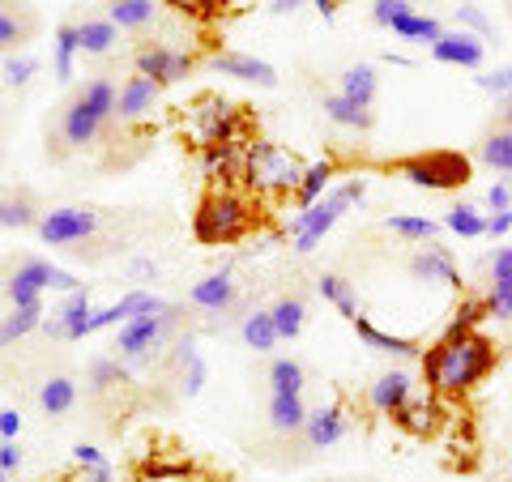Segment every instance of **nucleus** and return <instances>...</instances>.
<instances>
[{
    "mask_svg": "<svg viewBox=\"0 0 512 482\" xmlns=\"http://www.w3.org/2000/svg\"><path fill=\"white\" fill-rule=\"evenodd\" d=\"M491 367H495L491 337H483L478 329H457L453 325L423 355V380H427L431 393L461 397V393H470Z\"/></svg>",
    "mask_w": 512,
    "mask_h": 482,
    "instance_id": "nucleus-1",
    "label": "nucleus"
},
{
    "mask_svg": "<svg viewBox=\"0 0 512 482\" xmlns=\"http://www.w3.org/2000/svg\"><path fill=\"white\" fill-rule=\"evenodd\" d=\"M252 227H256V210L239 188H210L197 205V218H192V235L201 244H235Z\"/></svg>",
    "mask_w": 512,
    "mask_h": 482,
    "instance_id": "nucleus-2",
    "label": "nucleus"
},
{
    "mask_svg": "<svg viewBox=\"0 0 512 482\" xmlns=\"http://www.w3.org/2000/svg\"><path fill=\"white\" fill-rule=\"evenodd\" d=\"M299 154H291L278 141H252L244 154V184L252 192H269V197H282V192H295L303 180Z\"/></svg>",
    "mask_w": 512,
    "mask_h": 482,
    "instance_id": "nucleus-3",
    "label": "nucleus"
},
{
    "mask_svg": "<svg viewBox=\"0 0 512 482\" xmlns=\"http://www.w3.org/2000/svg\"><path fill=\"white\" fill-rule=\"evenodd\" d=\"M180 316H184L180 303H167L163 312H150V316H137V320H128V325H120V333H116V359H124L128 367L150 363L158 355V346L167 342V333L180 325Z\"/></svg>",
    "mask_w": 512,
    "mask_h": 482,
    "instance_id": "nucleus-4",
    "label": "nucleus"
},
{
    "mask_svg": "<svg viewBox=\"0 0 512 482\" xmlns=\"http://www.w3.org/2000/svg\"><path fill=\"white\" fill-rule=\"evenodd\" d=\"M188 120H192V133H197L201 146H248L244 111H239V103L222 99V94H201V99L188 107Z\"/></svg>",
    "mask_w": 512,
    "mask_h": 482,
    "instance_id": "nucleus-5",
    "label": "nucleus"
},
{
    "mask_svg": "<svg viewBox=\"0 0 512 482\" xmlns=\"http://www.w3.org/2000/svg\"><path fill=\"white\" fill-rule=\"evenodd\" d=\"M393 171L402 175V180H410L414 188H427V192H448V188L470 184V158L457 154V150L410 154L402 163H393Z\"/></svg>",
    "mask_w": 512,
    "mask_h": 482,
    "instance_id": "nucleus-6",
    "label": "nucleus"
},
{
    "mask_svg": "<svg viewBox=\"0 0 512 482\" xmlns=\"http://www.w3.org/2000/svg\"><path fill=\"white\" fill-rule=\"evenodd\" d=\"M367 184L363 180H350L342 188H333L325 201H316L312 210H299V218L291 222V235H295V252H312L320 239H325L333 227H338V218L350 210L355 201H363Z\"/></svg>",
    "mask_w": 512,
    "mask_h": 482,
    "instance_id": "nucleus-7",
    "label": "nucleus"
},
{
    "mask_svg": "<svg viewBox=\"0 0 512 482\" xmlns=\"http://www.w3.org/2000/svg\"><path fill=\"white\" fill-rule=\"evenodd\" d=\"M103 227V214L99 210H90V205H60V210H47L39 218V239L43 244H52V248H82L90 244L94 235H99Z\"/></svg>",
    "mask_w": 512,
    "mask_h": 482,
    "instance_id": "nucleus-8",
    "label": "nucleus"
},
{
    "mask_svg": "<svg viewBox=\"0 0 512 482\" xmlns=\"http://www.w3.org/2000/svg\"><path fill=\"white\" fill-rule=\"evenodd\" d=\"M111 128L94 116V107L82 99V94H73L69 103L60 107V120H56V154H69V150H86L94 141H103Z\"/></svg>",
    "mask_w": 512,
    "mask_h": 482,
    "instance_id": "nucleus-9",
    "label": "nucleus"
},
{
    "mask_svg": "<svg viewBox=\"0 0 512 482\" xmlns=\"http://www.w3.org/2000/svg\"><path fill=\"white\" fill-rule=\"evenodd\" d=\"M137 73L141 77H150L154 86H175V82H184V77L192 73V64H197V56L192 52H180V47H171V43H141L137 47Z\"/></svg>",
    "mask_w": 512,
    "mask_h": 482,
    "instance_id": "nucleus-10",
    "label": "nucleus"
},
{
    "mask_svg": "<svg viewBox=\"0 0 512 482\" xmlns=\"http://www.w3.org/2000/svg\"><path fill=\"white\" fill-rule=\"evenodd\" d=\"M90 316H94L90 291H73L52 312V320H43V333L47 337H69V342H82V337H90Z\"/></svg>",
    "mask_w": 512,
    "mask_h": 482,
    "instance_id": "nucleus-11",
    "label": "nucleus"
},
{
    "mask_svg": "<svg viewBox=\"0 0 512 482\" xmlns=\"http://www.w3.org/2000/svg\"><path fill=\"white\" fill-rule=\"evenodd\" d=\"M158 94H163V86H154L150 77H141V73H133L128 82L120 86V103H116V124L120 128H128V124H141L150 116V111L158 107ZM111 124V128H116Z\"/></svg>",
    "mask_w": 512,
    "mask_h": 482,
    "instance_id": "nucleus-12",
    "label": "nucleus"
},
{
    "mask_svg": "<svg viewBox=\"0 0 512 482\" xmlns=\"http://www.w3.org/2000/svg\"><path fill=\"white\" fill-rule=\"evenodd\" d=\"M410 397H414V376L402 372V367H389V372H380L376 384H372V393H367L372 410H376V414H389V419L406 406Z\"/></svg>",
    "mask_w": 512,
    "mask_h": 482,
    "instance_id": "nucleus-13",
    "label": "nucleus"
},
{
    "mask_svg": "<svg viewBox=\"0 0 512 482\" xmlns=\"http://www.w3.org/2000/svg\"><path fill=\"white\" fill-rule=\"evenodd\" d=\"M346 436V410L342 406H320V410H308V423H303L299 440L303 448H333Z\"/></svg>",
    "mask_w": 512,
    "mask_h": 482,
    "instance_id": "nucleus-14",
    "label": "nucleus"
},
{
    "mask_svg": "<svg viewBox=\"0 0 512 482\" xmlns=\"http://www.w3.org/2000/svg\"><path fill=\"white\" fill-rule=\"evenodd\" d=\"M431 56L440 64H461V69H478L483 64V39L470 35V30H444V39L431 43Z\"/></svg>",
    "mask_w": 512,
    "mask_h": 482,
    "instance_id": "nucleus-15",
    "label": "nucleus"
},
{
    "mask_svg": "<svg viewBox=\"0 0 512 482\" xmlns=\"http://www.w3.org/2000/svg\"><path fill=\"white\" fill-rule=\"evenodd\" d=\"M210 69H218V73H231V77H239V82L278 86L274 64H269V60H256V56H248V52H218V56L210 60Z\"/></svg>",
    "mask_w": 512,
    "mask_h": 482,
    "instance_id": "nucleus-16",
    "label": "nucleus"
},
{
    "mask_svg": "<svg viewBox=\"0 0 512 482\" xmlns=\"http://www.w3.org/2000/svg\"><path fill=\"white\" fill-rule=\"evenodd\" d=\"M158 0H107V22H116L128 35H146L150 26H158Z\"/></svg>",
    "mask_w": 512,
    "mask_h": 482,
    "instance_id": "nucleus-17",
    "label": "nucleus"
},
{
    "mask_svg": "<svg viewBox=\"0 0 512 482\" xmlns=\"http://www.w3.org/2000/svg\"><path fill=\"white\" fill-rule=\"evenodd\" d=\"M188 303H192V308H201V312H227L231 303H235V278H231L227 269L210 273V278H201L188 291Z\"/></svg>",
    "mask_w": 512,
    "mask_h": 482,
    "instance_id": "nucleus-18",
    "label": "nucleus"
},
{
    "mask_svg": "<svg viewBox=\"0 0 512 482\" xmlns=\"http://www.w3.org/2000/svg\"><path fill=\"white\" fill-rule=\"evenodd\" d=\"M393 419H397V427H406L410 436H436V427L444 423V406L436 397H419V401L410 397Z\"/></svg>",
    "mask_w": 512,
    "mask_h": 482,
    "instance_id": "nucleus-19",
    "label": "nucleus"
},
{
    "mask_svg": "<svg viewBox=\"0 0 512 482\" xmlns=\"http://www.w3.org/2000/svg\"><path fill=\"white\" fill-rule=\"evenodd\" d=\"M410 273L419 282H444V286H453V291H461V273L444 248H423L419 256H410Z\"/></svg>",
    "mask_w": 512,
    "mask_h": 482,
    "instance_id": "nucleus-20",
    "label": "nucleus"
},
{
    "mask_svg": "<svg viewBox=\"0 0 512 482\" xmlns=\"http://www.w3.org/2000/svg\"><path fill=\"white\" fill-rule=\"evenodd\" d=\"M355 325V333L363 337L372 350H380V355H397V359H423V346L419 342H410V337H393V333H384V329H376L367 316H355L350 320Z\"/></svg>",
    "mask_w": 512,
    "mask_h": 482,
    "instance_id": "nucleus-21",
    "label": "nucleus"
},
{
    "mask_svg": "<svg viewBox=\"0 0 512 482\" xmlns=\"http://www.w3.org/2000/svg\"><path fill=\"white\" fill-rule=\"evenodd\" d=\"M73 406H77V380L69 372H56L39 384V410L47 419H64Z\"/></svg>",
    "mask_w": 512,
    "mask_h": 482,
    "instance_id": "nucleus-22",
    "label": "nucleus"
},
{
    "mask_svg": "<svg viewBox=\"0 0 512 482\" xmlns=\"http://www.w3.org/2000/svg\"><path fill=\"white\" fill-rule=\"evenodd\" d=\"M265 419H269V427H274L278 436H299L303 423H308V406H303V397L274 393V397H269Z\"/></svg>",
    "mask_w": 512,
    "mask_h": 482,
    "instance_id": "nucleus-23",
    "label": "nucleus"
},
{
    "mask_svg": "<svg viewBox=\"0 0 512 482\" xmlns=\"http://www.w3.org/2000/svg\"><path fill=\"white\" fill-rule=\"evenodd\" d=\"M333 175H338V163H333V158H320V163H312L308 171H303V180H299V188H295L299 210H312L316 201H325Z\"/></svg>",
    "mask_w": 512,
    "mask_h": 482,
    "instance_id": "nucleus-24",
    "label": "nucleus"
},
{
    "mask_svg": "<svg viewBox=\"0 0 512 482\" xmlns=\"http://www.w3.org/2000/svg\"><path fill=\"white\" fill-rule=\"evenodd\" d=\"M77 39H82L86 56H107L120 43V26L107 18H86V22H77Z\"/></svg>",
    "mask_w": 512,
    "mask_h": 482,
    "instance_id": "nucleus-25",
    "label": "nucleus"
},
{
    "mask_svg": "<svg viewBox=\"0 0 512 482\" xmlns=\"http://www.w3.org/2000/svg\"><path fill=\"white\" fill-rule=\"evenodd\" d=\"M325 116L342 128H355V133H367V128H372V107L346 99V94H325Z\"/></svg>",
    "mask_w": 512,
    "mask_h": 482,
    "instance_id": "nucleus-26",
    "label": "nucleus"
},
{
    "mask_svg": "<svg viewBox=\"0 0 512 482\" xmlns=\"http://www.w3.org/2000/svg\"><path fill=\"white\" fill-rule=\"evenodd\" d=\"M269 316H274V329H278L282 342H295V337L303 333V320H308V303H303L299 295H286L269 308Z\"/></svg>",
    "mask_w": 512,
    "mask_h": 482,
    "instance_id": "nucleus-27",
    "label": "nucleus"
},
{
    "mask_svg": "<svg viewBox=\"0 0 512 482\" xmlns=\"http://www.w3.org/2000/svg\"><path fill=\"white\" fill-rule=\"evenodd\" d=\"M376 90H380V82H376V69H372V64H350V69L342 73V94H346V99L372 107V103H376Z\"/></svg>",
    "mask_w": 512,
    "mask_h": 482,
    "instance_id": "nucleus-28",
    "label": "nucleus"
},
{
    "mask_svg": "<svg viewBox=\"0 0 512 482\" xmlns=\"http://www.w3.org/2000/svg\"><path fill=\"white\" fill-rule=\"evenodd\" d=\"M18 5V0H13ZM35 35V18L18 9H0V52H18V47Z\"/></svg>",
    "mask_w": 512,
    "mask_h": 482,
    "instance_id": "nucleus-29",
    "label": "nucleus"
},
{
    "mask_svg": "<svg viewBox=\"0 0 512 482\" xmlns=\"http://www.w3.org/2000/svg\"><path fill=\"white\" fill-rule=\"evenodd\" d=\"M478 158L491 167V171H512V128H491V133L483 137V146H478Z\"/></svg>",
    "mask_w": 512,
    "mask_h": 482,
    "instance_id": "nucleus-30",
    "label": "nucleus"
},
{
    "mask_svg": "<svg viewBox=\"0 0 512 482\" xmlns=\"http://www.w3.org/2000/svg\"><path fill=\"white\" fill-rule=\"evenodd\" d=\"M316 291H320V299H325V303H333V308H338L346 320L359 316V299H355V291H350V282L338 278V273H320Z\"/></svg>",
    "mask_w": 512,
    "mask_h": 482,
    "instance_id": "nucleus-31",
    "label": "nucleus"
},
{
    "mask_svg": "<svg viewBox=\"0 0 512 482\" xmlns=\"http://www.w3.org/2000/svg\"><path fill=\"white\" fill-rule=\"evenodd\" d=\"M239 333H244V346L261 350V355L282 342L278 329H274V316H269V312H248V316H244V325H239Z\"/></svg>",
    "mask_w": 512,
    "mask_h": 482,
    "instance_id": "nucleus-32",
    "label": "nucleus"
},
{
    "mask_svg": "<svg viewBox=\"0 0 512 482\" xmlns=\"http://www.w3.org/2000/svg\"><path fill=\"white\" fill-rule=\"evenodd\" d=\"M393 35L431 47L436 39H444V26H440L436 18H423V13H406V18H397V22H393Z\"/></svg>",
    "mask_w": 512,
    "mask_h": 482,
    "instance_id": "nucleus-33",
    "label": "nucleus"
},
{
    "mask_svg": "<svg viewBox=\"0 0 512 482\" xmlns=\"http://www.w3.org/2000/svg\"><path fill=\"white\" fill-rule=\"evenodd\" d=\"M303 363L299 359H274L269 363V389L286 397H303Z\"/></svg>",
    "mask_w": 512,
    "mask_h": 482,
    "instance_id": "nucleus-34",
    "label": "nucleus"
},
{
    "mask_svg": "<svg viewBox=\"0 0 512 482\" xmlns=\"http://www.w3.org/2000/svg\"><path fill=\"white\" fill-rule=\"evenodd\" d=\"M77 52H82V39H77V22L56 26V77H60V82H69V77H73Z\"/></svg>",
    "mask_w": 512,
    "mask_h": 482,
    "instance_id": "nucleus-35",
    "label": "nucleus"
},
{
    "mask_svg": "<svg viewBox=\"0 0 512 482\" xmlns=\"http://www.w3.org/2000/svg\"><path fill=\"white\" fill-rule=\"evenodd\" d=\"M43 329V308H13L5 320H0V346L18 342V337Z\"/></svg>",
    "mask_w": 512,
    "mask_h": 482,
    "instance_id": "nucleus-36",
    "label": "nucleus"
},
{
    "mask_svg": "<svg viewBox=\"0 0 512 482\" xmlns=\"http://www.w3.org/2000/svg\"><path fill=\"white\" fill-rule=\"evenodd\" d=\"M444 227L453 231V235H466V239H478V235H487V218L478 214V205H470V201H461V205H453V210L444 214Z\"/></svg>",
    "mask_w": 512,
    "mask_h": 482,
    "instance_id": "nucleus-37",
    "label": "nucleus"
},
{
    "mask_svg": "<svg viewBox=\"0 0 512 482\" xmlns=\"http://www.w3.org/2000/svg\"><path fill=\"white\" fill-rule=\"evenodd\" d=\"M39 218L43 214H35V201H30V192H18V197H5V210H0V227H39Z\"/></svg>",
    "mask_w": 512,
    "mask_h": 482,
    "instance_id": "nucleus-38",
    "label": "nucleus"
},
{
    "mask_svg": "<svg viewBox=\"0 0 512 482\" xmlns=\"http://www.w3.org/2000/svg\"><path fill=\"white\" fill-rule=\"evenodd\" d=\"M393 235H402V239H419V244H431V239L440 235V222H431V218H410V214H397L384 222Z\"/></svg>",
    "mask_w": 512,
    "mask_h": 482,
    "instance_id": "nucleus-39",
    "label": "nucleus"
},
{
    "mask_svg": "<svg viewBox=\"0 0 512 482\" xmlns=\"http://www.w3.org/2000/svg\"><path fill=\"white\" fill-rule=\"evenodd\" d=\"M39 60L35 56H5V64H0V73H5V86H26L30 77H35Z\"/></svg>",
    "mask_w": 512,
    "mask_h": 482,
    "instance_id": "nucleus-40",
    "label": "nucleus"
},
{
    "mask_svg": "<svg viewBox=\"0 0 512 482\" xmlns=\"http://www.w3.org/2000/svg\"><path fill=\"white\" fill-rule=\"evenodd\" d=\"M457 22H461V30H470V35H478V39H491L495 35L491 18L478 5H457Z\"/></svg>",
    "mask_w": 512,
    "mask_h": 482,
    "instance_id": "nucleus-41",
    "label": "nucleus"
},
{
    "mask_svg": "<svg viewBox=\"0 0 512 482\" xmlns=\"http://www.w3.org/2000/svg\"><path fill=\"white\" fill-rule=\"evenodd\" d=\"M406 13H414L410 0H376V5H372V22L384 26V30H393V22L406 18Z\"/></svg>",
    "mask_w": 512,
    "mask_h": 482,
    "instance_id": "nucleus-42",
    "label": "nucleus"
},
{
    "mask_svg": "<svg viewBox=\"0 0 512 482\" xmlns=\"http://www.w3.org/2000/svg\"><path fill=\"white\" fill-rule=\"evenodd\" d=\"M483 303H487V316H495V320H512V286H491Z\"/></svg>",
    "mask_w": 512,
    "mask_h": 482,
    "instance_id": "nucleus-43",
    "label": "nucleus"
},
{
    "mask_svg": "<svg viewBox=\"0 0 512 482\" xmlns=\"http://www.w3.org/2000/svg\"><path fill=\"white\" fill-rule=\"evenodd\" d=\"M478 86H483L487 94H495V99H508V94H512V69H495V73H478Z\"/></svg>",
    "mask_w": 512,
    "mask_h": 482,
    "instance_id": "nucleus-44",
    "label": "nucleus"
},
{
    "mask_svg": "<svg viewBox=\"0 0 512 482\" xmlns=\"http://www.w3.org/2000/svg\"><path fill=\"white\" fill-rule=\"evenodd\" d=\"M483 316H487V303H483V299H461V308H457V316H453V325H457V329H474Z\"/></svg>",
    "mask_w": 512,
    "mask_h": 482,
    "instance_id": "nucleus-45",
    "label": "nucleus"
},
{
    "mask_svg": "<svg viewBox=\"0 0 512 482\" xmlns=\"http://www.w3.org/2000/svg\"><path fill=\"white\" fill-rule=\"evenodd\" d=\"M167 5L188 13V18H214V13L222 9V0H167Z\"/></svg>",
    "mask_w": 512,
    "mask_h": 482,
    "instance_id": "nucleus-46",
    "label": "nucleus"
},
{
    "mask_svg": "<svg viewBox=\"0 0 512 482\" xmlns=\"http://www.w3.org/2000/svg\"><path fill=\"white\" fill-rule=\"evenodd\" d=\"M491 286H512V248H500L491 256Z\"/></svg>",
    "mask_w": 512,
    "mask_h": 482,
    "instance_id": "nucleus-47",
    "label": "nucleus"
},
{
    "mask_svg": "<svg viewBox=\"0 0 512 482\" xmlns=\"http://www.w3.org/2000/svg\"><path fill=\"white\" fill-rule=\"evenodd\" d=\"M487 205H491V214H504V210H512V188H508V184H491V192H487Z\"/></svg>",
    "mask_w": 512,
    "mask_h": 482,
    "instance_id": "nucleus-48",
    "label": "nucleus"
},
{
    "mask_svg": "<svg viewBox=\"0 0 512 482\" xmlns=\"http://www.w3.org/2000/svg\"><path fill=\"white\" fill-rule=\"evenodd\" d=\"M22 431V414L18 410H0V440H13Z\"/></svg>",
    "mask_w": 512,
    "mask_h": 482,
    "instance_id": "nucleus-49",
    "label": "nucleus"
},
{
    "mask_svg": "<svg viewBox=\"0 0 512 482\" xmlns=\"http://www.w3.org/2000/svg\"><path fill=\"white\" fill-rule=\"evenodd\" d=\"M18 465H22V448L18 444H13V440H5V444H0V470H18Z\"/></svg>",
    "mask_w": 512,
    "mask_h": 482,
    "instance_id": "nucleus-50",
    "label": "nucleus"
},
{
    "mask_svg": "<svg viewBox=\"0 0 512 482\" xmlns=\"http://www.w3.org/2000/svg\"><path fill=\"white\" fill-rule=\"evenodd\" d=\"M73 457H77V465H86V470H94V465H107L99 448H90V444H77V448H73Z\"/></svg>",
    "mask_w": 512,
    "mask_h": 482,
    "instance_id": "nucleus-51",
    "label": "nucleus"
},
{
    "mask_svg": "<svg viewBox=\"0 0 512 482\" xmlns=\"http://www.w3.org/2000/svg\"><path fill=\"white\" fill-rule=\"evenodd\" d=\"M508 231H512V210L487 218V235H491V239H500V235H508Z\"/></svg>",
    "mask_w": 512,
    "mask_h": 482,
    "instance_id": "nucleus-52",
    "label": "nucleus"
},
{
    "mask_svg": "<svg viewBox=\"0 0 512 482\" xmlns=\"http://www.w3.org/2000/svg\"><path fill=\"white\" fill-rule=\"evenodd\" d=\"M303 0H269V13H295Z\"/></svg>",
    "mask_w": 512,
    "mask_h": 482,
    "instance_id": "nucleus-53",
    "label": "nucleus"
},
{
    "mask_svg": "<svg viewBox=\"0 0 512 482\" xmlns=\"http://www.w3.org/2000/svg\"><path fill=\"white\" fill-rule=\"evenodd\" d=\"M82 482H111V470H107V465H94V470H86Z\"/></svg>",
    "mask_w": 512,
    "mask_h": 482,
    "instance_id": "nucleus-54",
    "label": "nucleus"
},
{
    "mask_svg": "<svg viewBox=\"0 0 512 482\" xmlns=\"http://www.w3.org/2000/svg\"><path fill=\"white\" fill-rule=\"evenodd\" d=\"M312 5H316V13H320V18H333V13H338V5H333V0H312Z\"/></svg>",
    "mask_w": 512,
    "mask_h": 482,
    "instance_id": "nucleus-55",
    "label": "nucleus"
},
{
    "mask_svg": "<svg viewBox=\"0 0 512 482\" xmlns=\"http://www.w3.org/2000/svg\"><path fill=\"white\" fill-rule=\"evenodd\" d=\"M504 103V111H500V116H504V128H512V94H508V99H500Z\"/></svg>",
    "mask_w": 512,
    "mask_h": 482,
    "instance_id": "nucleus-56",
    "label": "nucleus"
},
{
    "mask_svg": "<svg viewBox=\"0 0 512 482\" xmlns=\"http://www.w3.org/2000/svg\"><path fill=\"white\" fill-rule=\"evenodd\" d=\"M0 163H5V137H0Z\"/></svg>",
    "mask_w": 512,
    "mask_h": 482,
    "instance_id": "nucleus-57",
    "label": "nucleus"
},
{
    "mask_svg": "<svg viewBox=\"0 0 512 482\" xmlns=\"http://www.w3.org/2000/svg\"><path fill=\"white\" fill-rule=\"evenodd\" d=\"M9 5H13V0H0V9H9Z\"/></svg>",
    "mask_w": 512,
    "mask_h": 482,
    "instance_id": "nucleus-58",
    "label": "nucleus"
},
{
    "mask_svg": "<svg viewBox=\"0 0 512 482\" xmlns=\"http://www.w3.org/2000/svg\"><path fill=\"white\" fill-rule=\"evenodd\" d=\"M0 482H9V474H5V470H0Z\"/></svg>",
    "mask_w": 512,
    "mask_h": 482,
    "instance_id": "nucleus-59",
    "label": "nucleus"
},
{
    "mask_svg": "<svg viewBox=\"0 0 512 482\" xmlns=\"http://www.w3.org/2000/svg\"><path fill=\"white\" fill-rule=\"evenodd\" d=\"M0 210H5V197H0Z\"/></svg>",
    "mask_w": 512,
    "mask_h": 482,
    "instance_id": "nucleus-60",
    "label": "nucleus"
},
{
    "mask_svg": "<svg viewBox=\"0 0 512 482\" xmlns=\"http://www.w3.org/2000/svg\"><path fill=\"white\" fill-rule=\"evenodd\" d=\"M333 5H342V0H333Z\"/></svg>",
    "mask_w": 512,
    "mask_h": 482,
    "instance_id": "nucleus-61",
    "label": "nucleus"
},
{
    "mask_svg": "<svg viewBox=\"0 0 512 482\" xmlns=\"http://www.w3.org/2000/svg\"><path fill=\"white\" fill-rule=\"evenodd\" d=\"M508 482H512V478H508Z\"/></svg>",
    "mask_w": 512,
    "mask_h": 482,
    "instance_id": "nucleus-62",
    "label": "nucleus"
}]
</instances>
